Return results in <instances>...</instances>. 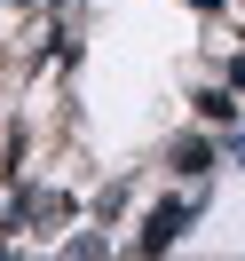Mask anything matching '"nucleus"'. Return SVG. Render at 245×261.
<instances>
[{
  "label": "nucleus",
  "instance_id": "obj_1",
  "mask_svg": "<svg viewBox=\"0 0 245 261\" xmlns=\"http://www.w3.org/2000/svg\"><path fill=\"white\" fill-rule=\"evenodd\" d=\"M206 206H213V182H182V190H166L158 206L143 214V222L119 238V253H143V261H158V253H174L182 238H190L198 222H206Z\"/></svg>",
  "mask_w": 245,
  "mask_h": 261
},
{
  "label": "nucleus",
  "instance_id": "obj_2",
  "mask_svg": "<svg viewBox=\"0 0 245 261\" xmlns=\"http://www.w3.org/2000/svg\"><path fill=\"white\" fill-rule=\"evenodd\" d=\"M158 166H166L174 182H213V174L229 166V143H222V127H206V119H190L182 135H166Z\"/></svg>",
  "mask_w": 245,
  "mask_h": 261
},
{
  "label": "nucleus",
  "instance_id": "obj_3",
  "mask_svg": "<svg viewBox=\"0 0 245 261\" xmlns=\"http://www.w3.org/2000/svg\"><path fill=\"white\" fill-rule=\"evenodd\" d=\"M190 119H206V127L237 135V127H245V95L222 80V71H213V80H198V87H190Z\"/></svg>",
  "mask_w": 245,
  "mask_h": 261
},
{
  "label": "nucleus",
  "instance_id": "obj_4",
  "mask_svg": "<svg viewBox=\"0 0 245 261\" xmlns=\"http://www.w3.org/2000/svg\"><path fill=\"white\" fill-rule=\"evenodd\" d=\"M56 253L64 261H103V253H119V238H111V222H87V229H71Z\"/></svg>",
  "mask_w": 245,
  "mask_h": 261
},
{
  "label": "nucleus",
  "instance_id": "obj_5",
  "mask_svg": "<svg viewBox=\"0 0 245 261\" xmlns=\"http://www.w3.org/2000/svg\"><path fill=\"white\" fill-rule=\"evenodd\" d=\"M127 198H134V174H119L111 190H103L95 206H87V222H111V229H119V214H127Z\"/></svg>",
  "mask_w": 245,
  "mask_h": 261
},
{
  "label": "nucleus",
  "instance_id": "obj_6",
  "mask_svg": "<svg viewBox=\"0 0 245 261\" xmlns=\"http://www.w3.org/2000/svg\"><path fill=\"white\" fill-rule=\"evenodd\" d=\"M182 8H190V16H206V24H222V16H229V0H182Z\"/></svg>",
  "mask_w": 245,
  "mask_h": 261
},
{
  "label": "nucleus",
  "instance_id": "obj_7",
  "mask_svg": "<svg viewBox=\"0 0 245 261\" xmlns=\"http://www.w3.org/2000/svg\"><path fill=\"white\" fill-rule=\"evenodd\" d=\"M229 8H245V0H229Z\"/></svg>",
  "mask_w": 245,
  "mask_h": 261
}]
</instances>
